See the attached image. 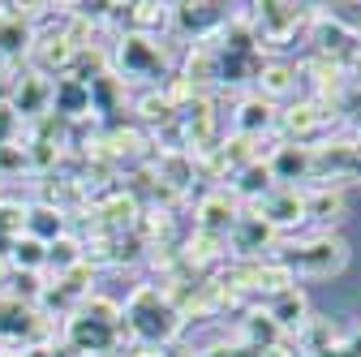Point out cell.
Listing matches in <instances>:
<instances>
[{"label": "cell", "instance_id": "4fadbf2b", "mask_svg": "<svg viewBox=\"0 0 361 357\" xmlns=\"http://www.w3.org/2000/svg\"><path fill=\"white\" fill-rule=\"evenodd\" d=\"M267 319L276 323L284 336H297L305 323H310V301H305V293L293 284V289H284V293H276L267 301Z\"/></svg>", "mask_w": 361, "mask_h": 357}, {"label": "cell", "instance_id": "b9f144b4", "mask_svg": "<svg viewBox=\"0 0 361 357\" xmlns=\"http://www.w3.org/2000/svg\"><path fill=\"white\" fill-rule=\"evenodd\" d=\"M319 357H361V327H357L348 340H336L331 349H323Z\"/></svg>", "mask_w": 361, "mask_h": 357}, {"label": "cell", "instance_id": "d4e9b609", "mask_svg": "<svg viewBox=\"0 0 361 357\" xmlns=\"http://www.w3.org/2000/svg\"><path fill=\"white\" fill-rule=\"evenodd\" d=\"M301 211L305 219H319V224H336L344 215V194L331 186H314L310 194H301Z\"/></svg>", "mask_w": 361, "mask_h": 357}, {"label": "cell", "instance_id": "8992f818", "mask_svg": "<svg viewBox=\"0 0 361 357\" xmlns=\"http://www.w3.org/2000/svg\"><path fill=\"white\" fill-rule=\"evenodd\" d=\"M267 250H276V229L245 207L233 219V229H228V254L233 258H262Z\"/></svg>", "mask_w": 361, "mask_h": 357}, {"label": "cell", "instance_id": "f35d334b", "mask_svg": "<svg viewBox=\"0 0 361 357\" xmlns=\"http://www.w3.org/2000/svg\"><path fill=\"white\" fill-rule=\"evenodd\" d=\"M39 293H43L39 272H9V297H18V301L35 305V301H39Z\"/></svg>", "mask_w": 361, "mask_h": 357}, {"label": "cell", "instance_id": "681fc988", "mask_svg": "<svg viewBox=\"0 0 361 357\" xmlns=\"http://www.w3.org/2000/svg\"><path fill=\"white\" fill-rule=\"evenodd\" d=\"M52 357H78V353H73L69 344H52Z\"/></svg>", "mask_w": 361, "mask_h": 357}, {"label": "cell", "instance_id": "603a6c76", "mask_svg": "<svg viewBox=\"0 0 361 357\" xmlns=\"http://www.w3.org/2000/svg\"><path fill=\"white\" fill-rule=\"evenodd\" d=\"M271 186V168H267V159H254V164H245L241 172H233V181H228V190H233V198H241V202H258Z\"/></svg>", "mask_w": 361, "mask_h": 357}, {"label": "cell", "instance_id": "d590c367", "mask_svg": "<svg viewBox=\"0 0 361 357\" xmlns=\"http://www.w3.org/2000/svg\"><path fill=\"white\" fill-rule=\"evenodd\" d=\"M168 22H172V5H151V0L133 5V35H147V30L168 26Z\"/></svg>", "mask_w": 361, "mask_h": 357}, {"label": "cell", "instance_id": "5b68a950", "mask_svg": "<svg viewBox=\"0 0 361 357\" xmlns=\"http://www.w3.org/2000/svg\"><path fill=\"white\" fill-rule=\"evenodd\" d=\"M48 332H52V319L48 315H39L35 305L18 301V297H0V349L5 344H48Z\"/></svg>", "mask_w": 361, "mask_h": 357}, {"label": "cell", "instance_id": "7dc6e473", "mask_svg": "<svg viewBox=\"0 0 361 357\" xmlns=\"http://www.w3.org/2000/svg\"><path fill=\"white\" fill-rule=\"evenodd\" d=\"M18 357H52V344H30V349H22Z\"/></svg>", "mask_w": 361, "mask_h": 357}, {"label": "cell", "instance_id": "f907efd6", "mask_svg": "<svg viewBox=\"0 0 361 357\" xmlns=\"http://www.w3.org/2000/svg\"><path fill=\"white\" fill-rule=\"evenodd\" d=\"M5 357H18V353H5Z\"/></svg>", "mask_w": 361, "mask_h": 357}, {"label": "cell", "instance_id": "c3c4849f", "mask_svg": "<svg viewBox=\"0 0 361 357\" xmlns=\"http://www.w3.org/2000/svg\"><path fill=\"white\" fill-rule=\"evenodd\" d=\"M0 289H9V258H0Z\"/></svg>", "mask_w": 361, "mask_h": 357}, {"label": "cell", "instance_id": "ac0fdd59", "mask_svg": "<svg viewBox=\"0 0 361 357\" xmlns=\"http://www.w3.org/2000/svg\"><path fill=\"white\" fill-rule=\"evenodd\" d=\"M254 86H258L254 95H262L267 104H276V99L293 95V86H297V65H293V61H262Z\"/></svg>", "mask_w": 361, "mask_h": 357}, {"label": "cell", "instance_id": "d6a6232c", "mask_svg": "<svg viewBox=\"0 0 361 357\" xmlns=\"http://www.w3.org/2000/svg\"><path fill=\"white\" fill-rule=\"evenodd\" d=\"M73 262H82V241L65 233V237H56V241L48 246V258H43V267H52L56 276H65Z\"/></svg>", "mask_w": 361, "mask_h": 357}, {"label": "cell", "instance_id": "7a4b0ae2", "mask_svg": "<svg viewBox=\"0 0 361 357\" xmlns=\"http://www.w3.org/2000/svg\"><path fill=\"white\" fill-rule=\"evenodd\" d=\"M241 18L250 22V30L258 39V52H262V48H284L301 26H310L314 9L310 5H284V0H262V5H250V13H241Z\"/></svg>", "mask_w": 361, "mask_h": 357}, {"label": "cell", "instance_id": "816d5d0a", "mask_svg": "<svg viewBox=\"0 0 361 357\" xmlns=\"http://www.w3.org/2000/svg\"><path fill=\"white\" fill-rule=\"evenodd\" d=\"M168 357H180V353H168Z\"/></svg>", "mask_w": 361, "mask_h": 357}, {"label": "cell", "instance_id": "5bb4252c", "mask_svg": "<svg viewBox=\"0 0 361 357\" xmlns=\"http://www.w3.org/2000/svg\"><path fill=\"white\" fill-rule=\"evenodd\" d=\"M9 104H13V112H18L22 121H39L43 112L52 108V82L39 78V73H22Z\"/></svg>", "mask_w": 361, "mask_h": 357}, {"label": "cell", "instance_id": "f1b7e54d", "mask_svg": "<svg viewBox=\"0 0 361 357\" xmlns=\"http://www.w3.org/2000/svg\"><path fill=\"white\" fill-rule=\"evenodd\" d=\"M30 43H35L30 22H0V61L18 65V61L30 52Z\"/></svg>", "mask_w": 361, "mask_h": 357}, {"label": "cell", "instance_id": "ffe728a7", "mask_svg": "<svg viewBox=\"0 0 361 357\" xmlns=\"http://www.w3.org/2000/svg\"><path fill=\"white\" fill-rule=\"evenodd\" d=\"M228 258V237H215V233H202V229H194L190 233V241L180 246V262L185 267H211V262H224Z\"/></svg>", "mask_w": 361, "mask_h": 357}, {"label": "cell", "instance_id": "7c38bea8", "mask_svg": "<svg viewBox=\"0 0 361 357\" xmlns=\"http://www.w3.org/2000/svg\"><path fill=\"white\" fill-rule=\"evenodd\" d=\"M237 215H241V207H237V198H233L228 190H211V194L198 202V211H194V229L215 233V237H228V229H233Z\"/></svg>", "mask_w": 361, "mask_h": 357}, {"label": "cell", "instance_id": "cb8c5ba5", "mask_svg": "<svg viewBox=\"0 0 361 357\" xmlns=\"http://www.w3.org/2000/svg\"><path fill=\"white\" fill-rule=\"evenodd\" d=\"M86 91H90V116H116L121 112V99H125V82L108 69V73H99L95 82H90L86 86Z\"/></svg>", "mask_w": 361, "mask_h": 357}, {"label": "cell", "instance_id": "277c9868", "mask_svg": "<svg viewBox=\"0 0 361 357\" xmlns=\"http://www.w3.org/2000/svg\"><path fill=\"white\" fill-rule=\"evenodd\" d=\"M340 121V108L336 104H323V99H301L293 108H284L276 116V129H280V138L293 143V147H310V143H319L323 133Z\"/></svg>", "mask_w": 361, "mask_h": 357}, {"label": "cell", "instance_id": "30bf717a", "mask_svg": "<svg viewBox=\"0 0 361 357\" xmlns=\"http://www.w3.org/2000/svg\"><path fill=\"white\" fill-rule=\"evenodd\" d=\"M228 22V13H224V5H207V0H198V5H172V26L180 35H190L198 43L215 39V30Z\"/></svg>", "mask_w": 361, "mask_h": 357}, {"label": "cell", "instance_id": "7bdbcfd3", "mask_svg": "<svg viewBox=\"0 0 361 357\" xmlns=\"http://www.w3.org/2000/svg\"><path fill=\"white\" fill-rule=\"evenodd\" d=\"M198 357H262V353L250 349V344H215V349H207V353H198Z\"/></svg>", "mask_w": 361, "mask_h": 357}, {"label": "cell", "instance_id": "ab89813d", "mask_svg": "<svg viewBox=\"0 0 361 357\" xmlns=\"http://www.w3.org/2000/svg\"><path fill=\"white\" fill-rule=\"evenodd\" d=\"M22 129H26V121L13 112V104H0V147H18Z\"/></svg>", "mask_w": 361, "mask_h": 357}, {"label": "cell", "instance_id": "f546056e", "mask_svg": "<svg viewBox=\"0 0 361 357\" xmlns=\"http://www.w3.org/2000/svg\"><path fill=\"white\" fill-rule=\"evenodd\" d=\"M331 344H336V327H331V319L310 315V323L297 332V349H301V357H319V353L331 349Z\"/></svg>", "mask_w": 361, "mask_h": 357}, {"label": "cell", "instance_id": "2e32d148", "mask_svg": "<svg viewBox=\"0 0 361 357\" xmlns=\"http://www.w3.org/2000/svg\"><path fill=\"white\" fill-rule=\"evenodd\" d=\"M48 112H56L61 121H86L90 116V91L82 82H73V78H56L52 82V108Z\"/></svg>", "mask_w": 361, "mask_h": 357}, {"label": "cell", "instance_id": "9c48e42d", "mask_svg": "<svg viewBox=\"0 0 361 357\" xmlns=\"http://www.w3.org/2000/svg\"><path fill=\"white\" fill-rule=\"evenodd\" d=\"M65 344L78 353V357H108V353H116V344H121V332H112V327H99V323H90V319H82L78 310L69 315V323H65Z\"/></svg>", "mask_w": 361, "mask_h": 357}, {"label": "cell", "instance_id": "484cf974", "mask_svg": "<svg viewBox=\"0 0 361 357\" xmlns=\"http://www.w3.org/2000/svg\"><path fill=\"white\" fill-rule=\"evenodd\" d=\"M180 78H185L194 91H202V95H207V86H215V48H211V43H194Z\"/></svg>", "mask_w": 361, "mask_h": 357}, {"label": "cell", "instance_id": "7402d4cb", "mask_svg": "<svg viewBox=\"0 0 361 357\" xmlns=\"http://www.w3.org/2000/svg\"><path fill=\"white\" fill-rule=\"evenodd\" d=\"M65 233H69V215H61L56 207H43V202L26 207V237H35V241H43V246H52V241L65 237Z\"/></svg>", "mask_w": 361, "mask_h": 357}, {"label": "cell", "instance_id": "1f68e13d", "mask_svg": "<svg viewBox=\"0 0 361 357\" xmlns=\"http://www.w3.org/2000/svg\"><path fill=\"white\" fill-rule=\"evenodd\" d=\"M43 258H48V246L22 233L9 250V272H43Z\"/></svg>", "mask_w": 361, "mask_h": 357}, {"label": "cell", "instance_id": "f5cc1de1", "mask_svg": "<svg viewBox=\"0 0 361 357\" xmlns=\"http://www.w3.org/2000/svg\"><path fill=\"white\" fill-rule=\"evenodd\" d=\"M0 357H5V349H0Z\"/></svg>", "mask_w": 361, "mask_h": 357}, {"label": "cell", "instance_id": "44dd1931", "mask_svg": "<svg viewBox=\"0 0 361 357\" xmlns=\"http://www.w3.org/2000/svg\"><path fill=\"white\" fill-rule=\"evenodd\" d=\"M276 104H267L262 95H250L237 104V133H245V138H262V133L276 129Z\"/></svg>", "mask_w": 361, "mask_h": 357}, {"label": "cell", "instance_id": "52a82bcc", "mask_svg": "<svg viewBox=\"0 0 361 357\" xmlns=\"http://www.w3.org/2000/svg\"><path fill=\"white\" fill-rule=\"evenodd\" d=\"M116 61L129 78H164V52L159 43H151V35H121Z\"/></svg>", "mask_w": 361, "mask_h": 357}, {"label": "cell", "instance_id": "60d3db41", "mask_svg": "<svg viewBox=\"0 0 361 357\" xmlns=\"http://www.w3.org/2000/svg\"><path fill=\"white\" fill-rule=\"evenodd\" d=\"M26 168V147H0V176H13Z\"/></svg>", "mask_w": 361, "mask_h": 357}, {"label": "cell", "instance_id": "4316f807", "mask_svg": "<svg viewBox=\"0 0 361 357\" xmlns=\"http://www.w3.org/2000/svg\"><path fill=\"white\" fill-rule=\"evenodd\" d=\"M78 315L82 319H90V323H99V327H112V332H129L125 327V310H121V301H112V297H82V305H78Z\"/></svg>", "mask_w": 361, "mask_h": 357}, {"label": "cell", "instance_id": "83f0119b", "mask_svg": "<svg viewBox=\"0 0 361 357\" xmlns=\"http://www.w3.org/2000/svg\"><path fill=\"white\" fill-rule=\"evenodd\" d=\"M284 340H288V336L267 319V310H250V315H245V340H241V344L267 353V349H276V344H284Z\"/></svg>", "mask_w": 361, "mask_h": 357}, {"label": "cell", "instance_id": "3957f363", "mask_svg": "<svg viewBox=\"0 0 361 357\" xmlns=\"http://www.w3.org/2000/svg\"><path fill=\"white\" fill-rule=\"evenodd\" d=\"M276 262L284 267V272H293V276H336V272H344V262H348V241L323 233V237H314L305 246L280 250Z\"/></svg>", "mask_w": 361, "mask_h": 357}, {"label": "cell", "instance_id": "4dcf8cb0", "mask_svg": "<svg viewBox=\"0 0 361 357\" xmlns=\"http://www.w3.org/2000/svg\"><path fill=\"white\" fill-rule=\"evenodd\" d=\"M99 73H108V52H104V48H90V43H86V48H78V52H73V65H69V73H65V78H73V82L90 86Z\"/></svg>", "mask_w": 361, "mask_h": 357}, {"label": "cell", "instance_id": "ba28073f", "mask_svg": "<svg viewBox=\"0 0 361 357\" xmlns=\"http://www.w3.org/2000/svg\"><path fill=\"white\" fill-rule=\"evenodd\" d=\"M254 215H262L276 233H284V229H297L301 219H305V211H301V194H297V186H271L254 207H250Z\"/></svg>", "mask_w": 361, "mask_h": 357}, {"label": "cell", "instance_id": "9a60e30c", "mask_svg": "<svg viewBox=\"0 0 361 357\" xmlns=\"http://www.w3.org/2000/svg\"><path fill=\"white\" fill-rule=\"evenodd\" d=\"M310 147H293V143H280L276 151L267 155V168H271V181L276 186H293V181H310Z\"/></svg>", "mask_w": 361, "mask_h": 357}, {"label": "cell", "instance_id": "d6986e66", "mask_svg": "<svg viewBox=\"0 0 361 357\" xmlns=\"http://www.w3.org/2000/svg\"><path fill=\"white\" fill-rule=\"evenodd\" d=\"M262 52H250V56H233V52H219L215 48V86H245L258 78L262 69Z\"/></svg>", "mask_w": 361, "mask_h": 357}, {"label": "cell", "instance_id": "ee69618b", "mask_svg": "<svg viewBox=\"0 0 361 357\" xmlns=\"http://www.w3.org/2000/svg\"><path fill=\"white\" fill-rule=\"evenodd\" d=\"M348 181H361V138L353 143V168H348Z\"/></svg>", "mask_w": 361, "mask_h": 357}, {"label": "cell", "instance_id": "8fae6325", "mask_svg": "<svg viewBox=\"0 0 361 357\" xmlns=\"http://www.w3.org/2000/svg\"><path fill=\"white\" fill-rule=\"evenodd\" d=\"M310 39H314V56H327V61H340L353 43L361 39L357 30H348L340 18H331V13H314L310 18Z\"/></svg>", "mask_w": 361, "mask_h": 357}, {"label": "cell", "instance_id": "6da1fadb", "mask_svg": "<svg viewBox=\"0 0 361 357\" xmlns=\"http://www.w3.org/2000/svg\"><path fill=\"white\" fill-rule=\"evenodd\" d=\"M121 310H125V327L138 336V344H147V349H168V344L180 336V327H185V319L176 315L172 301H168L155 284L133 289Z\"/></svg>", "mask_w": 361, "mask_h": 357}, {"label": "cell", "instance_id": "e0dca14e", "mask_svg": "<svg viewBox=\"0 0 361 357\" xmlns=\"http://www.w3.org/2000/svg\"><path fill=\"white\" fill-rule=\"evenodd\" d=\"M151 168H155V181L168 186L172 194H185L194 186V176H198L194 172V155H185V151H159Z\"/></svg>", "mask_w": 361, "mask_h": 357}, {"label": "cell", "instance_id": "f6af8a7d", "mask_svg": "<svg viewBox=\"0 0 361 357\" xmlns=\"http://www.w3.org/2000/svg\"><path fill=\"white\" fill-rule=\"evenodd\" d=\"M121 357H168V349H147V344H138V349H129V353H121Z\"/></svg>", "mask_w": 361, "mask_h": 357}, {"label": "cell", "instance_id": "8d00e7d4", "mask_svg": "<svg viewBox=\"0 0 361 357\" xmlns=\"http://www.w3.org/2000/svg\"><path fill=\"white\" fill-rule=\"evenodd\" d=\"M26 233V207L13 198H0V241H18Z\"/></svg>", "mask_w": 361, "mask_h": 357}, {"label": "cell", "instance_id": "836d02e7", "mask_svg": "<svg viewBox=\"0 0 361 357\" xmlns=\"http://www.w3.org/2000/svg\"><path fill=\"white\" fill-rule=\"evenodd\" d=\"M61 159H65V151H61V143H39V138H30L26 143V168H35V172H56L61 168Z\"/></svg>", "mask_w": 361, "mask_h": 357}, {"label": "cell", "instance_id": "e575fe53", "mask_svg": "<svg viewBox=\"0 0 361 357\" xmlns=\"http://www.w3.org/2000/svg\"><path fill=\"white\" fill-rule=\"evenodd\" d=\"M90 280H95V267H90L86 258L82 262H73L65 276H56V284H61V293L65 297H73V301H82V297H90Z\"/></svg>", "mask_w": 361, "mask_h": 357}, {"label": "cell", "instance_id": "74e56055", "mask_svg": "<svg viewBox=\"0 0 361 357\" xmlns=\"http://www.w3.org/2000/svg\"><path fill=\"white\" fill-rule=\"evenodd\" d=\"M138 116H142L147 125H155V129H159V125H168L176 112H172V104H168L159 91H147V95L138 99Z\"/></svg>", "mask_w": 361, "mask_h": 357}, {"label": "cell", "instance_id": "bcb514c9", "mask_svg": "<svg viewBox=\"0 0 361 357\" xmlns=\"http://www.w3.org/2000/svg\"><path fill=\"white\" fill-rule=\"evenodd\" d=\"M262 357H301V353H297V349H293V344L284 340V344H276V349H267Z\"/></svg>", "mask_w": 361, "mask_h": 357}]
</instances>
